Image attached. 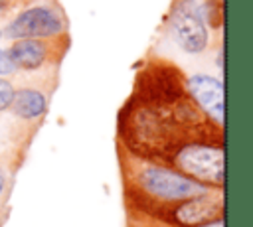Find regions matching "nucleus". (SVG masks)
<instances>
[{
    "label": "nucleus",
    "instance_id": "12",
    "mask_svg": "<svg viewBox=\"0 0 253 227\" xmlns=\"http://www.w3.org/2000/svg\"><path fill=\"white\" fill-rule=\"evenodd\" d=\"M10 6H8V0H0V16H4V12L8 10Z\"/></svg>",
    "mask_w": 253,
    "mask_h": 227
},
{
    "label": "nucleus",
    "instance_id": "1",
    "mask_svg": "<svg viewBox=\"0 0 253 227\" xmlns=\"http://www.w3.org/2000/svg\"><path fill=\"white\" fill-rule=\"evenodd\" d=\"M172 162L178 170L202 184L223 186V148L219 144L188 142L174 156Z\"/></svg>",
    "mask_w": 253,
    "mask_h": 227
},
{
    "label": "nucleus",
    "instance_id": "9",
    "mask_svg": "<svg viewBox=\"0 0 253 227\" xmlns=\"http://www.w3.org/2000/svg\"><path fill=\"white\" fill-rule=\"evenodd\" d=\"M10 107L20 118H38L45 111V97L36 89H20L14 91Z\"/></svg>",
    "mask_w": 253,
    "mask_h": 227
},
{
    "label": "nucleus",
    "instance_id": "5",
    "mask_svg": "<svg viewBox=\"0 0 253 227\" xmlns=\"http://www.w3.org/2000/svg\"><path fill=\"white\" fill-rule=\"evenodd\" d=\"M184 97V87L176 67H150L138 81V99L144 103H172Z\"/></svg>",
    "mask_w": 253,
    "mask_h": 227
},
{
    "label": "nucleus",
    "instance_id": "6",
    "mask_svg": "<svg viewBox=\"0 0 253 227\" xmlns=\"http://www.w3.org/2000/svg\"><path fill=\"white\" fill-rule=\"evenodd\" d=\"M186 89L198 109L206 113L215 124H223V85L210 75H192Z\"/></svg>",
    "mask_w": 253,
    "mask_h": 227
},
{
    "label": "nucleus",
    "instance_id": "11",
    "mask_svg": "<svg viewBox=\"0 0 253 227\" xmlns=\"http://www.w3.org/2000/svg\"><path fill=\"white\" fill-rule=\"evenodd\" d=\"M14 69H16V67H14V63H12L10 55H8V51L0 49V75H8V73H12Z\"/></svg>",
    "mask_w": 253,
    "mask_h": 227
},
{
    "label": "nucleus",
    "instance_id": "2",
    "mask_svg": "<svg viewBox=\"0 0 253 227\" xmlns=\"http://www.w3.org/2000/svg\"><path fill=\"white\" fill-rule=\"evenodd\" d=\"M170 34L186 53H200L208 45V28L196 0H178L170 12Z\"/></svg>",
    "mask_w": 253,
    "mask_h": 227
},
{
    "label": "nucleus",
    "instance_id": "8",
    "mask_svg": "<svg viewBox=\"0 0 253 227\" xmlns=\"http://www.w3.org/2000/svg\"><path fill=\"white\" fill-rule=\"evenodd\" d=\"M8 55L14 63V67L34 71L45 61L47 49L36 38H22V39H16V43H12V47L8 49Z\"/></svg>",
    "mask_w": 253,
    "mask_h": 227
},
{
    "label": "nucleus",
    "instance_id": "15",
    "mask_svg": "<svg viewBox=\"0 0 253 227\" xmlns=\"http://www.w3.org/2000/svg\"><path fill=\"white\" fill-rule=\"evenodd\" d=\"M0 38H2V32H0Z\"/></svg>",
    "mask_w": 253,
    "mask_h": 227
},
{
    "label": "nucleus",
    "instance_id": "4",
    "mask_svg": "<svg viewBox=\"0 0 253 227\" xmlns=\"http://www.w3.org/2000/svg\"><path fill=\"white\" fill-rule=\"evenodd\" d=\"M63 30V20L47 6H32L20 12L6 28V36L12 39L22 38H49Z\"/></svg>",
    "mask_w": 253,
    "mask_h": 227
},
{
    "label": "nucleus",
    "instance_id": "14",
    "mask_svg": "<svg viewBox=\"0 0 253 227\" xmlns=\"http://www.w3.org/2000/svg\"><path fill=\"white\" fill-rule=\"evenodd\" d=\"M2 189H4V174L0 172V193H2Z\"/></svg>",
    "mask_w": 253,
    "mask_h": 227
},
{
    "label": "nucleus",
    "instance_id": "7",
    "mask_svg": "<svg viewBox=\"0 0 253 227\" xmlns=\"http://www.w3.org/2000/svg\"><path fill=\"white\" fill-rule=\"evenodd\" d=\"M221 209H223V201H219L217 197H206V193H200V195L188 197V201H184L174 211V219L186 227H196L215 219L221 213Z\"/></svg>",
    "mask_w": 253,
    "mask_h": 227
},
{
    "label": "nucleus",
    "instance_id": "13",
    "mask_svg": "<svg viewBox=\"0 0 253 227\" xmlns=\"http://www.w3.org/2000/svg\"><path fill=\"white\" fill-rule=\"evenodd\" d=\"M204 227H223V219H215V221H211V223H208Z\"/></svg>",
    "mask_w": 253,
    "mask_h": 227
},
{
    "label": "nucleus",
    "instance_id": "10",
    "mask_svg": "<svg viewBox=\"0 0 253 227\" xmlns=\"http://www.w3.org/2000/svg\"><path fill=\"white\" fill-rule=\"evenodd\" d=\"M12 97H14V87L6 79H0V111L10 107Z\"/></svg>",
    "mask_w": 253,
    "mask_h": 227
},
{
    "label": "nucleus",
    "instance_id": "3",
    "mask_svg": "<svg viewBox=\"0 0 253 227\" xmlns=\"http://www.w3.org/2000/svg\"><path fill=\"white\" fill-rule=\"evenodd\" d=\"M140 184L154 197L168 199V201L188 199V197H194V195L208 191L206 186H202L200 182H196L188 176H182L174 170L156 168V166L140 172Z\"/></svg>",
    "mask_w": 253,
    "mask_h": 227
}]
</instances>
